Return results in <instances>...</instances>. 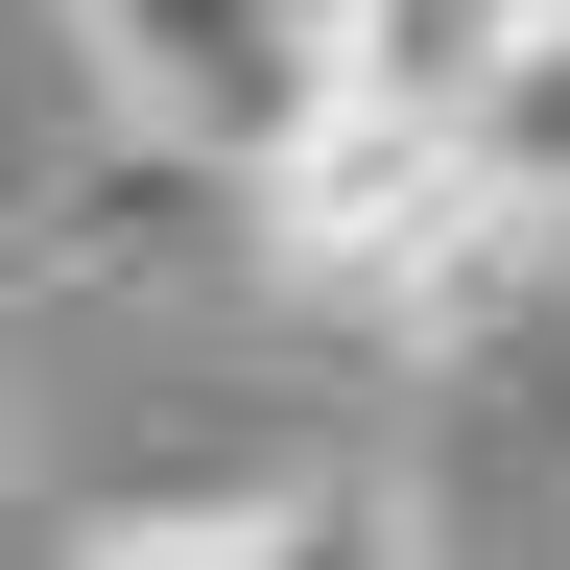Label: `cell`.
Here are the masks:
<instances>
[{"mask_svg": "<svg viewBox=\"0 0 570 570\" xmlns=\"http://www.w3.org/2000/svg\"><path fill=\"white\" fill-rule=\"evenodd\" d=\"M96 570H238V547H381L356 475H285V452H190V475H96L71 499Z\"/></svg>", "mask_w": 570, "mask_h": 570, "instance_id": "cell-3", "label": "cell"}, {"mask_svg": "<svg viewBox=\"0 0 570 570\" xmlns=\"http://www.w3.org/2000/svg\"><path fill=\"white\" fill-rule=\"evenodd\" d=\"M238 262L309 333H356V356H499L570 285V238L452 142V96H404V71H333V96L238 167Z\"/></svg>", "mask_w": 570, "mask_h": 570, "instance_id": "cell-1", "label": "cell"}, {"mask_svg": "<svg viewBox=\"0 0 570 570\" xmlns=\"http://www.w3.org/2000/svg\"><path fill=\"white\" fill-rule=\"evenodd\" d=\"M71 48L119 71V119H142V142L262 167V142L356 71V0H71Z\"/></svg>", "mask_w": 570, "mask_h": 570, "instance_id": "cell-2", "label": "cell"}, {"mask_svg": "<svg viewBox=\"0 0 570 570\" xmlns=\"http://www.w3.org/2000/svg\"><path fill=\"white\" fill-rule=\"evenodd\" d=\"M452 142H475V167L570 238V0H499V24L452 48Z\"/></svg>", "mask_w": 570, "mask_h": 570, "instance_id": "cell-4", "label": "cell"}]
</instances>
